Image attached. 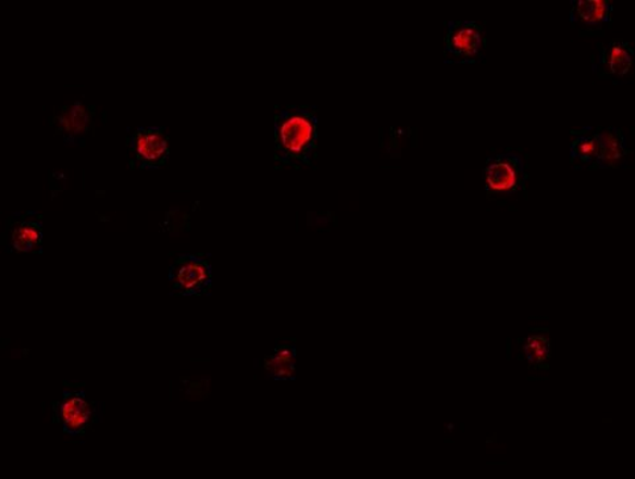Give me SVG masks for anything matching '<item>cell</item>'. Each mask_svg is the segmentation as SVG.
Returning <instances> with one entry per match:
<instances>
[{
	"label": "cell",
	"instance_id": "obj_1",
	"mask_svg": "<svg viewBox=\"0 0 635 479\" xmlns=\"http://www.w3.org/2000/svg\"><path fill=\"white\" fill-rule=\"evenodd\" d=\"M318 139L316 106H287L275 115V162L281 167L312 165L318 153Z\"/></svg>",
	"mask_w": 635,
	"mask_h": 479
},
{
	"label": "cell",
	"instance_id": "obj_2",
	"mask_svg": "<svg viewBox=\"0 0 635 479\" xmlns=\"http://www.w3.org/2000/svg\"><path fill=\"white\" fill-rule=\"evenodd\" d=\"M484 181L489 198L505 199L520 193L527 181L525 157L514 151L491 155L486 160Z\"/></svg>",
	"mask_w": 635,
	"mask_h": 479
},
{
	"label": "cell",
	"instance_id": "obj_3",
	"mask_svg": "<svg viewBox=\"0 0 635 479\" xmlns=\"http://www.w3.org/2000/svg\"><path fill=\"white\" fill-rule=\"evenodd\" d=\"M486 38L484 27L473 21L447 22L444 63L477 64L484 60Z\"/></svg>",
	"mask_w": 635,
	"mask_h": 479
},
{
	"label": "cell",
	"instance_id": "obj_4",
	"mask_svg": "<svg viewBox=\"0 0 635 479\" xmlns=\"http://www.w3.org/2000/svg\"><path fill=\"white\" fill-rule=\"evenodd\" d=\"M129 168L159 169L170 159V135L163 126L139 127L127 138Z\"/></svg>",
	"mask_w": 635,
	"mask_h": 479
},
{
	"label": "cell",
	"instance_id": "obj_5",
	"mask_svg": "<svg viewBox=\"0 0 635 479\" xmlns=\"http://www.w3.org/2000/svg\"><path fill=\"white\" fill-rule=\"evenodd\" d=\"M172 294L197 297L207 293L213 285L211 262L201 255L184 254L170 267Z\"/></svg>",
	"mask_w": 635,
	"mask_h": 479
},
{
	"label": "cell",
	"instance_id": "obj_6",
	"mask_svg": "<svg viewBox=\"0 0 635 479\" xmlns=\"http://www.w3.org/2000/svg\"><path fill=\"white\" fill-rule=\"evenodd\" d=\"M634 51L625 40H614L597 46L592 56L594 75L613 84H624L632 77Z\"/></svg>",
	"mask_w": 635,
	"mask_h": 479
},
{
	"label": "cell",
	"instance_id": "obj_7",
	"mask_svg": "<svg viewBox=\"0 0 635 479\" xmlns=\"http://www.w3.org/2000/svg\"><path fill=\"white\" fill-rule=\"evenodd\" d=\"M42 217L37 212H16L5 224L4 249L8 253H42Z\"/></svg>",
	"mask_w": 635,
	"mask_h": 479
},
{
	"label": "cell",
	"instance_id": "obj_8",
	"mask_svg": "<svg viewBox=\"0 0 635 479\" xmlns=\"http://www.w3.org/2000/svg\"><path fill=\"white\" fill-rule=\"evenodd\" d=\"M49 123L66 144H84L86 135L95 128L96 108L79 101L65 104L53 110Z\"/></svg>",
	"mask_w": 635,
	"mask_h": 479
},
{
	"label": "cell",
	"instance_id": "obj_9",
	"mask_svg": "<svg viewBox=\"0 0 635 479\" xmlns=\"http://www.w3.org/2000/svg\"><path fill=\"white\" fill-rule=\"evenodd\" d=\"M613 4L608 0H575L571 2L570 23L581 38L606 36L612 23Z\"/></svg>",
	"mask_w": 635,
	"mask_h": 479
},
{
	"label": "cell",
	"instance_id": "obj_10",
	"mask_svg": "<svg viewBox=\"0 0 635 479\" xmlns=\"http://www.w3.org/2000/svg\"><path fill=\"white\" fill-rule=\"evenodd\" d=\"M55 413L64 432L70 436H78L89 428L92 417L96 415L95 408L86 401L83 390H65Z\"/></svg>",
	"mask_w": 635,
	"mask_h": 479
},
{
	"label": "cell",
	"instance_id": "obj_11",
	"mask_svg": "<svg viewBox=\"0 0 635 479\" xmlns=\"http://www.w3.org/2000/svg\"><path fill=\"white\" fill-rule=\"evenodd\" d=\"M597 138H599V157L595 169L621 168L627 162V157L633 155L631 141L624 128L621 127H596Z\"/></svg>",
	"mask_w": 635,
	"mask_h": 479
},
{
	"label": "cell",
	"instance_id": "obj_12",
	"mask_svg": "<svg viewBox=\"0 0 635 479\" xmlns=\"http://www.w3.org/2000/svg\"><path fill=\"white\" fill-rule=\"evenodd\" d=\"M571 164L575 169H595L599 157V138L596 127L585 126L571 131Z\"/></svg>",
	"mask_w": 635,
	"mask_h": 479
},
{
	"label": "cell",
	"instance_id": "obj_13",
	"mask_svg": "<svg viewBox=\"0 0 635 479\" xmlns=\"http://www.w3.org/2000/svg\"><path fill=\"white\" fill-rule=\"evenodd\" d=\"M267 376L275 380H292L296 370V350L292 345H277L264 361Z\"/></svg>",
	"mask_w": 635,
	"mask_h": 479
}]
</instances>
